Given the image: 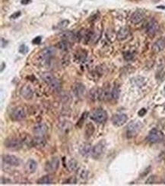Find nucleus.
Segmentation results:
<instances>
[{"mask_svg": "<svg viewBox=\"0 0 165 186\" xmlns=\"http://www.w3.org/2000/svg\"><path fill=\"white\" fill-rule=\"evenodd\" d=\"M91 118L93 121L97 123H104L107 119V113L105 110L102 109H98L92 112L91 115Z\"/></svg>", "mask_w": 165, "mask_h": 186, "instance_id": "7ed1b4c3", "label": "nucleus"}, {"mask_svg": "<svg viewBox=\"0 0 165 186\" xmlns=\"http://www.w3.org/2000/svg\"><path fill=\"white\" fill-rule=\"evenodd\" d=\"M4 145L6 148L10 150H18L22 147V141L18 138H8L4 142Z\"/></svg>", "mask_w": 165, "mask_h": 186, "instance_id": "20e7f679", "label": "nucleus"}, {"mask_svg": "<svg viewBox=\"0 0 165 186\" xmlns=\"http://www.w3.org/2000/svg\"><path fill=\"white\" fill-rule=\"evenodd\" d=\"M69 21L68 20H63L61 22L59 23L57 28H58L59 29H63V28H66L69 25Z\"/></svg>", "mask_w": 165, "mask_h": 186, "instance_id": "c85d7f7f", "label": "nucleus"}, {"mask_svg": "<svg viewBox=\"0 0 165 186\" xmlns=\"http://www.w3.org/2000/svg\"><path fill=\"white\" fill-rule=\"evenodd\" d=\"M37 169V164L34 160L30 159L25 165V170L28 173L35 172Z\"/></svg>", "mask_w": 165, "mask_h": 186, "instance_id": "2eb2a0df", "label": "nucleus"}, {"mask_svg": "<svg viewBox=\"0 0 165 186\" xmlns=\"http://www.w3.org/2000/svg\"><path fill=\"white\" fill-rule=\"evenodd\" d=\"M28 50H29V49H28V47L25 44H22V45L20 46L19 47V52H21V53L22 54H26L27 52H28Z\"/></svg>", "mask_w": 165, "mask_h": 186, "instance_id": "c756f323", "label": "nucleus"}, {"mask_svg": "<svg viewBox=\"0 0 165 186\" xmlns=\"http://www.w3.org/2000/svg\"><path fill=\"white\" fill-rule=\"evenodd\" d=\"M57 47L60 49V50H63V51L67 50L69 48L68 41L63 40V41H61V42L58 43V44H57Z\"/></svg>", "mask_w": 165, "mask_h": 186, "instance_id": "cd10ccee", "label": "nucleus"}, {"mask_svg": "<svg viewBox=\"0 0 165 186\" xmlns=\"http://www.w3.org/2000/svg\"><path fill=\"white\" fill-rule=\"evenodd\" d=\"M119 95H120V90H119L118 87L115 86V87L112 89L111 93H110V98L117 100L119 97Z\"/></svg>", "mask_w": 165, "mask_h": 186, "instance_id": "bb28decb", "label": "nucleus"}, {"mask_svg": "<svg viewBox=\"0 0 165 186\" xmlns=\"http://www.w3.org/2000/svg\"><path fill=\"white\" fill-rule=\"evenodd\" d=\"M129 34H130V30L128 28H122L117 33V37L119 40H123L127 38Z\"/></svg>", "mask_w": 165, "mask_h": 186, "instance_id": "aec40b11", "label": "nucleus"}, {"mask_svg": "<svg viewBox=\"0 0 165 186\" xmlns=\"http://www.w3.org/2000/svg\"><path fill=\"white\" fill-rule=\"evenodd\" d=\"M31 143L36 147H44L46 144L45 139L42 136H37L31 141Z\"/></svg>", "mask_w": 165, "mask_h": 186, "instance_id": "a211bd4d", "label": "nucleus"}, {"mask_svg": "<svg viewBox=\"0 0 165 186\" xmlns=\"http://www.w3.org/2000/svg\"><path fill=\"white\" fill-rule=\"evenodd\" d=\"M159 30V24L154 20H151L147 24L146 26V32L148 35L154 36V34H157V32Z\"/></svg>", "mask_w": 165, "mask_h": 186, "instance_id": "f8f14e48", "label": "nucleus"}, {"mask_svg": "<svg viewBox=\"0 0 165 186\" xmlns=\"http://www.w3.org/2000/svg\"><path fill=\"white\" fill-rule=\"evenodd\" d=\"M21 11H17V12H15V13L12 14V15H11V17H10V18H11V19H16V18H19V17L21 16Z\"/></svg>", "mask_w": 165, "mask_h": 186, "instance_id": "f704fd0d", "label": "nucleus"}, {"mask_svg": "<svg viewBox=\"0 0 165 186\" xmlns=\"http://www.w3.org/2000/svg\"><path fill=\"white\" fill-rule=\"evenodd\" d=\"M91 149L92 147L89 144H83L80 147L79 152L83 157H88L91 154Z\"/></svg>", "mask_w": 165, "mask_h": 186, "instance_id": "dca6fc26", "label": "nucleus"}, {"mask_svg": "<svg viewBox=\"0 0 165 186\" xmlns=\"http://www.w3.org/2000/svg\"><path fill=\"white\" fill-rule=\"evenodd\" d=\"M127 119H128V117L126 114L118 113L113 116V118H112V122L115 126L120 127L124 125L125 123L127 122Z\"/></svg>", "mask_w": 165, "mask_h": 186, "instance_id": "1a4fd4ad", "label": "nucleus"}, {"mask_svg": "<svg viewBox=\"0 0 165 186\" xmlns=\"http://www.w3.org/2000/svg\"><path fill=\"white\" fill-rule=\"evenodd\" d=\"M67 166H68L69 170L70 171H76V170H78V164L75 159H71V160H69L68 161Z\"/></svg>", "mask_w": 165, "mask_h": 186, "instance_id": "b1692460", "label": "nucleus"}, {"mask_svg": "<svg viewBox=\"0 0 165 186\" xmlns=\"http://www.w3.org/2000/svg\"><path fill=\"white\" fill-rule=\"evenodd\" d=\"M49 86H50V88L52 90H53V91H57V90L60 89V87H61V84H60V81H58V80L55 78L49 84Z\"/></svg>", "mask_w": 165, "mask_h": 186, "instance_id": "a878e982", "label": "nucleus"}, {"mask_svg": "<svg viewBox=\"0 0 165 186\" xmlns=\"http://www.w3.org/2000/svg\"><path fill=\"white\" fill-rule=\"evenodd\" d=\"M77 57H78V60L79 61V62H84L86 59V54L81 52Z\"/></svg>", "mask_w": 165, "mask_h": 186, "instance_id": "473e14b6", "label": "nucleus"}, {"mask_svg": "<svg viewBox=\"0 0 165 186\" xmlns=\"http://www.w3.org/2000/svg\"><path fill=\"white\" fill-rule=\"evenodd\" d=\"M145 113H146V110H145V109H142V110H141L139 112V115L140 116H144Z\"/></svg>", "mask_w": 165, "mask_h": 186, "instance_id": "e433bc0d", "label": "nucleus"}, {"mask_svg": "<svg viewBox=\"0 0 165 186\" xmlns=\"http://www.w3.org/2000/svg\"><path fill=\"white\" fill-rule=\"evenodd\" d=\"M145 18V12L142 10H137L132 15L131 21L133 24H139Z\"/></svg>", "mask_w": 165, "mask_h": 186, "instance_id": "4468645a", "label": "nucleus"}, {"mask_svg": "<svg viewBox=\"0 0 165 186\" xmlns=\"http://www.w3.org/2000/svg\"><path fill=\"white\" fill-rule=\"evenodd\" d=\"M133 57H134V56H133V54L132 53V52H125V53H124L125 59H126V60H131V59H133Z\"/></svg>", "mask_w": 165, "mask_h": 186, "instance_id": "7c9ffc66", "label": "nucleus"}, {"mask_svg": "<svg viewBox=\"0 0 165 186\" xmlns=\"http://www.w3.org/2000/svg\"><path fill=\"white\" fill-rule=\"evenodd\" d=\"M41 78L44 80V82H46L47 84H49L54 79V78H55V77H54V75L52 74V73L45 72L43 73V74H41Z\"/></svg>", "mask_w": 165, "mask_h": 186, "instance_id": "5701e85b", "label": "nucleus"}, {"mask_svg": "<svg viewBox=\"0 0 165 186\" xmlns=\"http://www.w3.org/2000/svg\"><path fill=\"white\" fill-rule=\"evenodd\" d=\"M21 94L25 99H31L33 96V91L29 85H25L21 88Z\"/></svg>", "mask_w": 165, "mask_h": 186, "instance_id": "f3484780", "label": "nucleus"}, {"mask_svg": "<svg viewBox=\"0 0 165 186\" xmlns=\"http://www.w3.org/2000/svg\"><path fill=\"white\" fill-rule=\"evenodd\" d=\"M31 2V0H21V3L22 5H28V4H30Z\"/></svg>", "mask_w": 165, "mask_h": 186, "instance_id": "c9c22d12", "label": "nucleus"}, {"mask_svg": "<svg viewBox=\"0 0 165 186\" xmlns=\"http://www.w3.org/2000/svg\"><path fill=\"white\" fill-rule=\"evenodd\" d=\"M61 37L63 39V40L66 41H72L75 40L76 35L74 32L72 31H66V32H63L61 34Z\"/></svg>", "mask_w": 165, "mask_h": 186, "instance_id": "412c9836", "label": "nucleus"}, {"mask_svg": "<svg viewBox=\"0 0 165 186\" xmlns=\"http://www.w3.org/2000/svg\"><path fill=\"white\" fill-rule=\"evenodd\" d=\"M56 53V50L54 47L49 46L43 50L40 53V58L41 59L44 60V61H48L50 58H52Z\"/></svg>", "mask_w": 165, "mask_h": 186, "instance_id": "9d476101", "label": "nucleus"}, {"mask_svg": "<svg viewBox=\"0 0 165 186\" xmlns=\"http://www.w3.org/2000/svg\"><path fill=\"white\" fill-rule=\"evenodd\" d=\"M72 124H70L69 122H64L60 125V130H61L63 132L66 133L68 131H69L72 129Z\"/></svg>", "mask_w": 165, "mask_h": 186, "instance_id": "393cba45", "label": "nucleus"}, {"mask_svg": "<svg viewBox=\"0 0 165 186\" xmlns=\"http://www.w3.org/2000/svg\"><path fill=\"white\" fill-rule=\"evenodd\" d=\"M106 144L104 141H100V142L97 143L96 145L92 147L91 149V156L94 159V160H98L100 157H102L103 154H104L105 151Z\"/></svg>", "mask_w": 165, "mask_h": 186, "instance_id": "f257e3e1", "label": "nucleus"}, {"mask_svg": "<svg viewBox=\"0 0 165 186\" xmlns=\"http://www.w3.org/2000/svg\"><path fill=\"white\" fill-rule=\"evenodd\" d=\"M41 40H42V38H41V37H35L34 40H33L32 43L34 44H36V45H38V44H41Z\"/></svg>", "mask_w": 165, "mask_h": 186, "instance_id": "72a5a7b5", "label": "nucleus"}, {"mask_svg": "<svg viewBox=\"0 0 165 186\" xmlns=\"http://www.w3.org/2000/svg\"><path fill=\"white\" fill-rule=\"evenodd\" d=\"M87 172L86 170H81V172H80L79 173V176H80V178L81 179H85L86 178H87Z\"/></svg>", "mask_w": 165, "mask_h": 186, "instance_id": "2f4dec72", "label": "nucleus"}, {"mask_svg": "<svg viewBox=\"0 0 165 186\" xmlns=\"http://www.w3.org/2000/svg\"><path fill=\"white\" fill-rule=\"evenodd\" d=\"M53 180L50 176H44L42 178H39L37 181V183L38 184H52Z\"/></svg>", "mask_w": 165, "mask_h": 186, "instance_id": "4be33fe9", "label": "nucleus"}, {"mask_svg": "<svg viewBox=\"0 0 165 186\" xmlns=\"http://www.w3.org/2000/svg\"><path fill=\"white\" fill-rule=\"evenodd\" d=\"M26 117V112L23 107L18 106L14 108L11 112V118L15 121H20Z\"/></svg>", "mask_w": 165, "mask_h": 186, "instance_id": "423d86ee", "label": "nucleus"}, {"mask_svg": "<svg viewBox=\"0 0 165 186\" xmlns=\"http://www.w3.org/2000/svg\"><path fill=\"white\" fill-rule=\"evenodd\" d=\"M60 166V160L58 157H53L46 163L45 170L47 172H55Z\"/></svg>", "mask_w": 165, "mask_h": 186, "instance_id": "39448f33", "label": "nucleus"}, {"mask_svg": "<svg viewBox=\"0 0 165 186\" xmlns=\"http://www.w3.org/2000/svg\"><path fill=\"white\" fill-rule=\"evenodd\" d=\"M48 131V126L44 122H40L33 127V132L36 136H43Z\"/></svg>", "mask_w": 165, "mask_h": 186, "instance_id": "9b49d317", "label": "nucleus"}, {"mask_svg": "<svg viewBox=\"0 0 165 186\" xmlns=\"http://www.w3.org/2000/svg\"><path fill=\"white\" fill-rule=\"evenodd\" d=\"M165 47V40L163 39H160L159 40H157V42L154 43V44L153 45L152 47V50L154 52H159L160 51H162L164 49Z\"/></svg>", "mask_w": 165, "mask_h": 186, "instance_id": "6ab92c4d", "label": "nucleus"}, {"mask_svg": "<svg viewBox=\"0 0 165 186\" xmlns=\"http://www.w3.org/2000/svg\"><path fill=\"white\" fill-rule=\"evenodd\" d=\"M163 134L160 131L153 128L151 131L149 132L148 136V140L151 143H157L161 141L163 139Z\"/></svg>", "mask_w": 165, "mask_h": 186, "instance_id": "6e6552de", "label": "nucleus"}, {"mask_svg": "<svg viewBox=\"0 0 165 186\" xmlns=\"http://www.w3.org/2000/svg\"><path fill=\"white\" fill-rule=\"evenodd\" d=\"M2 160L4 163L12 166H18L21 164V160L16 156L11 154H4L2 155Z\"/></svg>", "mask_w": 165, "mask_h": 186, "instance_id": "0eeeda50", "label": "nucleus"}, {"mask_svg": "<svg viewBox=\"0 0 165 186\" xmlns=\"http://www.w3.org/2000/svg\"><path fill=\"white\" fill-rule=\"evenodd\" d=\"M142 127V123L140 122H131L128 125L127 129H126L127 137L128 138H133V137L136 136L137 133L140 131Z\"/></svg>", "mask_w": 165, "mask_h": 186, "instance_id": "f03ea898", "label": "nucleus"}, {"mask_svg": "<svg viewBox=\"0 0 165 186\" xmlns=\"http://www.w3.org/2000/svg\"><path fill=\"white\" fill-rule=\"evenodd\" d=\"M73 92L77 97L82 98L86 93L85 87L81 83H77L73 86Z\"/></svg>", "mask_w": 165, "mask_h": 186, "instance_id": "ddd939ff", "label": "nucleus"}]
</instances>
